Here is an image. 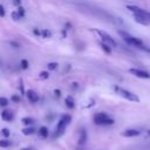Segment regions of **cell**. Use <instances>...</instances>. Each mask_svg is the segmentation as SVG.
<instances>
[{"mask_svg": "<svg viewBox=\"0 0 150 150\" xmlns=\"http://www.w3.org/2000/svg\"><path fill=\"white\" fill-rule=\"evenodd\" d=\"M118 34L122 36V39H123L128 45H130V46H132V47H136V48H139V49H142V50H146V52L150 53V49L144 46V43L142 42V40L135 38V36H132V35H130L129 33H125V32H123V30H120Z\"/></svg>", "mask_w": 150, "mask_h": 150, "instance_id": "1", "label": "cell"}, {"mask_svg": "<svg viewBox=\"0 0 150 150\" xmlns=\"http://www.w3.org/2000/svg\"><path fill=\"white\" fill-rule=\"evenodd\" d=\"M114 90H115V93H116L117 95H120L121 97H123V98H125V100H128V101L136 102V103H138V102L141 101L139 97H138L136 94H134V93H131V91H129V90H127V89H124V88H122V87L115 86V87H114Z\"/></svg>", "mask_w": 150, "mask_h": 150, "instance_id": "2", "label": "cell"}, {"mask_svg": "<svg viewBox=\"0 0 150 150\" xmlns=\"http://www.w3.org/2000/svg\"><path fill=\"white\" fill-rule=\"evenodd\" d=\"M70 121H71V116H70V115H63V116L60 118V121L57 122V125H56L54 136H55V137H60V136L64 132V130H66L67 125L70 123Z\"/></svg>", "mask_w": 150, "mask_h": 150, "instance_id": "3", "label": "cell"}, {"mask_svg": "<svg viewBox=\"0 0 150 150\" xmlns=\"http://www.w3.org/2000/svg\"><path fill=\"white\" fill-rule=\"evenodd\" d=\"M94 122L97 125H111L114 120L105 112H97L94 115Z\"/></svg>", "mask_w": 150, "mask_h": 150, "instance_id": "4", "label": "cell"}, {"mask_svg": "<svg viewBox=\"0 0 150 150\" xmlns=\"http://www.w3.org/2000/svg\"><path fill=\"white\" fill-rule=\"evenodd\" d=\"M127 8H128L130 12H132L134 14H138V15L145 18V19L150 22V13H149L148 11H145V9H143V8H141V7H137V6H132V5L127 6Z\"/></svg>", "mask_w": 150, "mask_h": 150, "instance_id": "5", "label": "cell"}, {"mask_svg": "<svg viewBox=\"0 0 150 150\" xmlns=\"http://www.w3.org/2000/svg\"><path fill=\"white\" fill-rule=\"evenodd\" d=\"M97 33H98V35L101 36V39H102V41H103V43H105V45H108L109 47H111V48H114V47H116V41L108 34V33H105V32H102V30H97Z\"/></svg>", "mask_w": 150, "mask_h": 150, "instance_id": "6", "label": "cell"}, {"mask_svg": "<svg viewBox=\"0 0 150 150\" xmlns=\"http://www.w3.org/2000/svg\"><path fill=\"white\" fill-rule=\"evenodd\" d=\"M129 73L136 77H139V79H150V74L143 69H139V68H130Z\"/></svg>", "mask_w": 150, "mask_h": 150, "instance_id": "7", "label": "cell"}, {"mask_svg": "<svg viewBox=\"0 0 150 150\" xmlns=\"http://www.w3.org/2000/svg\"><path fill=\"white\" fill-rule=\"evenodd\" d=\"M139 134H141V131L138 129H127L121 135L124 137H136V136H139Z\"/></svg>", "mask_w": 150, "mask_h": 150, "instance_id": "8", "label": "cell"}, {"mask_svg": "<svg viewBox=\"0 0 150 150\" xmlns=\"http://www.w3.org/2000/svg\"><path fill=\"white\" fill-rule=\"evenodd\" d=\"M86 142H87V131H86V129H81L80 137H79V141H77V145L81 148L86 144Z\"/></svg>", "mask_w": 150, "mask_h": 150, "instance_id": "9", "label": "cell"}, {"mask_svg": "<svg viewBox=\"0 0 150 150\" xmlns=\"http://www.w3.org/2000/svg\"><path fill=\"white\" fill-rule=\"evenodd\" d=\"M27 97H28V100H29L32 103H35V102L39 101V95H38L34 90H28V91H27Z\"/></svg>", "mask_w": 150, "mask_h": 150, "instance_id": "10", "label": "cell"}, {"mask_svg": "<svg viewBox=\"0 0 150 150\" xmlns=\"http://www.w3.org/2000/svg\"><path fill=\"white\" fill-rule=\"evenodd\" d=\"M134 19H135L136 22H138V23H141V25H143V26H146V25L150 23L145 18H143V16H141V15H138V14H134Z\"/></svg>", "mask_w": 150, "mask_h": 150, "instance_id": "11", "label": "cell"}, {"mask_svg": "<svg viewBox=\"0 0 150 150\" xmlns=\"http://www.w3.org/2000/svg\"><path fill=\"white\" fill-rule=\"evenodd\" d=\"M1 117H2V120H4V121L9 122V121H12V120H13V114H12L9 110H4V111L1 112Z\"/></svg>", "mask_w": 150, "mask_h": 150, "instance_id": "12", "label": "cell"}, {"mask_svg": "<svg viewBox=\"0 0 150 150\" xmlns=\"http://www.w3.org/2000/svg\"><path fill=\"white\" fill-rule=\"evenodd\" d=\"M22 132H23L25 135H32V134L35 132V129H34L33 127H26V128L22 129Z\"/></svg>", "mask_w": 150, "mask_h": 150, "instance_id": "13", "label": "cell"}, {"mask_svg": "<svg viewBox=\"0 0 150 150\" xmlns=\"http://www.w3.org/2000/svg\"><path fill=\"white\" fill-rule=\"evenodd\" d=\"M39 135L41 137H47L48 136V129H47V127H41L39 129Z\"/></svg>", "mask_w": 150, "mask_h": 150, "instance_id": "14", "label": "cell"}, {"mask_svg": "<svg viewBox=\"0 0 150 150\" xmlns=\"http://www.w3.org/2000/svg\"><path fill=\"white\" fill-rule=\"evenodd\" d=\"M66 105H67L68 108H74L75 103H74V100H73V97H70V96L66 97Z\"/></svg>", "mask_w": 150, "mask_h": 150, "instance_id": "15", "label": "cell"}, {"mask_svg": "<svg viewBox=\"0 0 150 150\" xmlns=\"http://www.w3.org/2000/svg\"><path fill=\"white\" fill-rule=\"evenodd\" d=\"M22 123H23V124H26V125L28 127V125H30V124H33V123H34V120H33V118H30V117H25V118H22Z\"/></svg>", "mask_w": 150, "mask_h": 150, "instance_id": "16", "label": "cell"}, {"mask_svg": "<svg viewBox=\"0 0 150 150\" xmlns=\"http://www.w3.org/2000/svg\"><path fill=\"white\" fill-rule=\"evenodd\" d=\"M11 145V142L8 139H0V148H7Z\"/></svg>", "mask_w": 150, "mask_h": 150, "instance_id": "17", "label": "cell"}, {"mask_svg": "<svg viewBox=\"0 0 150 150\" xmlns=\"http://www.w3.org/2000/svg\"><path fill=\"white\" fill-rule=\"evenodd\" d=\"M101 47H102V49H103L105 53H108V54L111 52V49H110L111 47H109V46H108V45H105V43H101Z\"/></svg>", "mask_w": 150, "mask_h": 150, "instance_id": "18", "label": "cell"}, {"mask_svg": "<svg viewBox=\"0 0 150 150\" xmlns=\"http://www.w3.org/2000/svg\"><path fill=\"white\" fill-rule=\"evenodd\" d=\"M8 104V100L6 97H0V105L1 107H6Z\"/></svg>", "mask_w": 150, "mask_h": 150, "instance_id": "19", "label": "cell"}, {"mask_svg": "<svg viewBox=\"0 0 150 150\" xmlns=\"http://www.w3.org/2000/svg\"><path fill=\"white\" fill-rule=\"evenodd\" d=\"M1 134H2L5 137H8V136H9V130L5 128V129H2V130H1Z\"/></svg>", "mask_w": 150, "mask_h": 150, "instance_id": "20", "label": "cell"}, {"mask_svg": "<svg viewBox=\"0 0 150 150\" xmlns=\"http://www.w3.org/2000/svg\"><path fill=\"white\" fill-rule=\"evenodd\" d=\"M56 66H57L56 63H49V64H48V68H49V69H55Z\"/></svg>", "mask_w": 150, "mask_h": 150, "instance_id": "21", "label": "cell"}, {"mask_svg": "<svg viewBox=\"0 0 150 150\" xmlns=\"http://www.w3.org/2000/svg\"><path fill=\"white\" fill-rule=\"evenodd\" d=\"M12 100H13L14 102H19V101H20V97H19V96H16V95H14V96L12 97Z\"/></svg>", "mask_w": 150, "mask_h": 150, "instance_id": "22", "label": "cell"}, {"mask_svg": "<svg viewBox=\"0 0 150 150\" xmlns=\"http://www.w3.org/2000/svg\"><path fill=\"white\" fill-rule=\"evenodd\" d=\"M0 15H1V16H4V15H5V12H4L2 6H0Z\"/></svg>", "mask_w": 150, "mask_h": 150, "instance_id": "23", "label": "cell"}, {"mask_svg": "<svg viewBox=\"0 0 150 150\" xmlns=\"http://www.w3.org/2000/svg\"><path fill=\"white\" fill-rule=\"evenodd\" d=\"M27 66H28V64H27V61L23 60V61H22V67H23V68H27Z\"/></svg>", "mask_w": 150, "mask_h": 150, "instance_id": "24", "label": "cell"}, {"mask_svg": "<svg viewBox=\"0 0 150 150\" xmlns=\"http://www.w3.org/2000/svg\"><path fill=\"white\" fill-rule=\"evenodd\" d=\"M47 76H48V74H47V73H41V77H43V79H45V77H47Z\"/></svg>", "mask_w": 150, "mask_h": 150, "instance_id": "25", "label": "cell"}, {"mask_svg": "<svg viewBox=\"0 0 150 150\" xmlns=\"http://www.w3.org/2000/svg\"><path fill=\"white\" fill-rule=\"evenodd\" d=\"M146 136L150 138V129H149V130H146Z\"/></svg>", "mask_w": 150, "mask_h": 150, "instance_id": "26", "label": "cell"}, {"mask_svg": "<svg viewBox=\"0 0 150 150\" xmlns=\"http://www.w3.org/2000/svg\"><path fill=\"white\" fill-rule=\"evenodd\" d=\"M21 150H33V148H23V149H21Z\"/></svg>", "mask_w": 150, "mask_h": 150, "instance_id": "27", "label": "cell"}]
</instances>
